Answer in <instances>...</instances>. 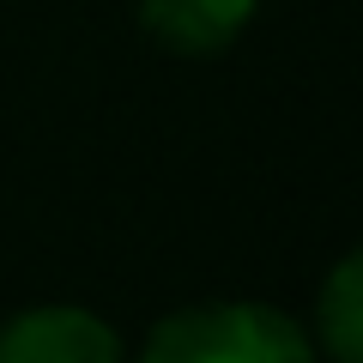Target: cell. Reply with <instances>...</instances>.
Wrapping results in <instances>:
<instances>
[{
    "mask_svg": "<svg viewBox=\"0 0 363 363\" xmlns=\"http://www.w3.org/2000/svg\"><path fill=\"white\" fill-rule=\"evenodd\" d=\"M140 363H315V345L272 303H194L152 327Z\"/></svg>",
    "mask_w": 363,
    "mask_h": 363,
    "instance_id": "cell-1",
    "label": "cell"
},
{
    "mask_svg": "<svg viewBox=\"0 0 363 363\" xmlns=\"http://www.w3.org/2000/svg\"><path fill=\"white\" fill-rule=\"evenodd\" d=\"M0 363H128V351L97 309L37 303L0 327Z\"/></svg>",
    "mask_w": 363,
    "mask_h": 363,
    "instance_id": "cell-2",
    "label": "cell"
},
{
    "mask_svg": "<svg viewBox=\"0 0 363 363\" xmlns=\"http://www.w3.org/2000/svg\"><path fill=\"white\" fill-rule=\"evenodd\" d=\"M140 25L169 55H218L248 30L260 0H133Z\"/></svg>",
    "mask_w": 363,
    "mask_h": 363,
    "instance_id": "cell-3",
    "label": "cell"
},
{
    "mask_svg": "<svg viewBox=\"0 0 363 363\" xmlns=\"http://www.w3.org/2000/svg\"><path fill=\"white\" fill-rule=\"evenodd\" d=\"M315 351L327 363H363V255H339L315 291Z\"/></svg>",
    "mask_w": 363,
    "mask_h": 363,
    "instance_id": "cell-4",
    "label": "cell"
}]
</instances>
